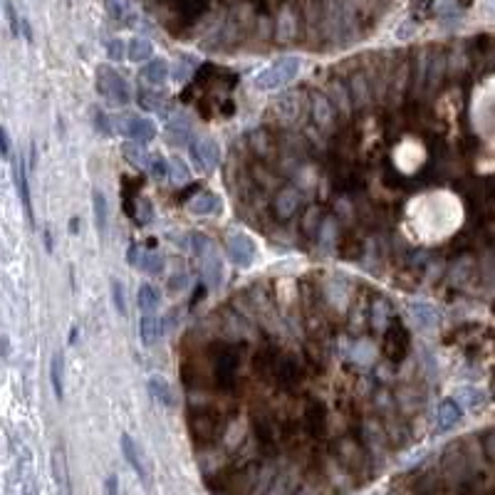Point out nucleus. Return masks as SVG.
Wrapping results in <instances>:
<instances>
[{"label":"nucleus","instance_id":"nucleus-1","mask_svg":"<svg viewBox=\"0 0 495 495\" xmlns=\"http://www.w3.org/2000/svg\"><path fill=\"white\" fill-rule=\"evenodd\" d=\"M300 72V60L297 57H280L278 62H272L270 67H265L263 72L255 77V87L258 89H280V87L290 85Z\"/></svg>","mask_w":495,"mask_h":495},{"label":"nucleus","instance_id":"nucleus-2","mask_svg":"<svg viewBox=\"0 0 495 495\" xmlns=\"http://www.w3.org/2000/svg\"><path fill=\"white\" fill-rule=\"evenodd\" d=\"M97 89L102 92V97L107 102L117 107H126L131 102L129 85L124 77H119V72H114L111 67H99L97 69Z\"/></svg>","mask_w":495,"mask_h":495},{"label":"nucleus","instance_id":"nucleus-3","mask_svg":"<svg viewBox=\"0 0 495 495\" xmlns=\"http://www.w3.org/2000/svg\"><path fill=\"white\" fill-rule=\"evenodd\" d=\"M114 124H117V131L124 136H129V139H134V142H151L156 136V124L151 122V119H144L139 117V114H119L117 119H114Z\"/></svg>","mask_w":495,"mask_h":495},{"label":"nucleus","instance_id":"nucleus-4","mask_svg":"<svg viewBox=\"0 0 495 495\" xmlns=\"http://www.w3.org/2000/svg\"><path fill=\"white\" fill-rule=\"evenodd\" d=\"M408 346H411V334L404 324H391L384 334V342H382V349L384 354L391 359V362H402L404 357L408 354Z\"/></svg>","mask_w":495,"mask_h":495},{"label":"nucleus","instance_id":"nucleus-5","mask_svg":"<svg viewBox=\"0 0 495 495\" xmlns=\"http://www.w3.org/2000/svg\"><path fill=\"white\" fill-rule=\"evenodd\" d=\"M188 426H191L193 439L198 443H213L218 436V416L213 411L198 408V411H191V416H188Z\"/></svg>","mask_w":495,"mask_h":495},{"label":"nucleus","instance_id":"nucleus-6","mask_svg":"<svg viewBox=\"0 0 495 495\" xmlns=\"http://www.w3.org/2000/svg\"><path fill=\"white\" fill-rule=\"evenodd\" d=\"M228 255L238 267L253 265L255 260V243L245 233H235L228 238Z\"/></svg>","mask_w":495,"mask_h":495},{"label":"nucleus","instance_id":"nucleus-7","mask_svg":"<svg viewBox=\"0 0 495 495\" xmlns=\"http://www.w3.org/2000/svg\"><path fill=\"white\" fill-rule=\"evenodd\" d=\"M122 453H124V458H126V463L134 468L136 476L142 478L144 485H148V483H151V476H148V465H146V461H144L142 451H139V446L131 441L129 433H122Z\"/></svg>","mask_w":495,"mask_h":495},{"label":"nucleus","instance_id":"nucleus-8","mask_svg":"<svg viewBox=\"0 0 495 495\" xmlns=\"http://www.w3.org/2000/svg\"><path fill=\"white\" fill-rule=\"evenodd\" d=\"M191 156L198 168L210 171V168H216L218 159H221V151H218V144L213 142V139H198L191 146Z\"/></svg>","mask_w":495,"mask_h":495},{"label":"nucleus","instance_id":"nucleus-9","mask_svg":"<svg viewBox=\"0 0 495 495\" xmlns=\"http://www.w3.org/2000/svg\"><path fill=\"white\" fill-rule=\"evenodd\" d=\"M312 109H315V122H317V129L329 134L334 129V122H337V109L332 107L329 97L324 94H315L312 97Z\"/></svg>","mask_w":495,"mask_h":495},{"label":"nucleus","instance_id":"nucleus-10","mask_svg":"<svg viewBox=\"0 0 495 495\" xmlns=\"http://www.w3.org/2000/svg\"><path fill=\"white\" fill-rule=\"evenodd\" d=\"M463 411H461V404L456 399H446V402L439 404V411H436V428L439 431H451L461 421Z\"/></svg>","mask_w":495,"mask_h":495},{"label":"nucleus","instance_id":"nucleus-11","mask_svg":"<svg viewBox=\"0 0 495 495\" xmlns=\"http://www.w3.org/2000/svg\"><path fill=\"white\" fill-rule=\"evenodd\" d=\"M300 107H302V97H300L297 92L283 94V97L275 102V114H278L280 122L292 124V122L300 119Z\"/></svg>","mask_w":495,"mask_h":495},{"label":"nucleus","instance_id":"nucleus-12","mask_svg":"<svg viewBox=\"0 0 495 495\" xmlns=\"http://www.w3.org/2000/svg\"><path fill=\"white\" fill-rule=\"evenodd\" d=\"M411 317H414L416 327H421V329H433L436 324H439V315H436L433 305L424 302V300L411 302Z\"/></svg>","mask_w":495,"mask_h":495},{"label":"nucleus","instance_id":"nucleus-13","mask_svg":"<svg viewBox=\"0 0 495 495\" xmlns=\"http://www.w3.org/2000/svg\"><path fill=\"white\" fill-rule=\"evenodd\" d=\"M15 186H18V196L23 201L25 216L32 223V201H30V186H28V173H25V161L20 159L15 164Z\"/></svg>","mask_w":495,"mask_h":495},{"label":"nucleus","instance_id":"nucleus-14","mask_svg":"<svg viewBox=\"0 0 495 495\" xmlns=\"http://www.w3.org/2000/svg\"><path fill=\"white\" fill-rule=\"evenodd\" d=\"M329 102H332V107L340 114H349V109H352V92L349 89H344V85H340V82H332L329 85Z\"/></svg>","mask_w":495,"mask_h":495},{"label":"nucleus","instance_id":"nucleus-15","mask_svg":"<svg viewBox=\"0 0 495 495\" xmlns=\"http://www.w3.org/2000/svg\"><path fill=\"white\" fill-rule=\"evenodd\" d=\"M218 208H221V198L216 193H198L188 204V210L196 216H208V213H216Z\"/></svg>","mask_w":495,"mask_h":495},{"label":"nucleus","instance_id":"nucleus-16","mask_svg":"<svg viewBox=\"0 0 495 495\" xmlns=\"http://www.w3.org/2000/svg\"><path fill=\"white\" fill-rule=\"evenodd\" d=\"M201 267H204V280L208 287H218L223 280V267H221V260H218V253L213 255H206L201 260Z\"/></svg>","mask_w":495,"mask_h":495},{"label":"nucleus","instance_id":"nucleus-17","mask_svg":"<svg viewBox=\"0 0 495 495\" xmlns=\"http://www.w3.org/2000/svg\"><path fill=\"white\" fill-rule=\"evenodd\" d=\"M142 74H144V80L148 82V85H164L166 82V77H168V65H166V60H151L146 65V67L142 69Z\"/></svg>","mask_w":495,"mask_h":495},{"label":"nucleus","instance_id":"nucleus-18","mask_svg":"<svg viewBox=\"0 0 495 495\" xmlns=\"http://www.w3.org/2000/svg\"><path fill=\"white\" fill-rule=\"evenodd\" d=\"M52 473H55V481L60 485L62 495H72V485H69L67 478V465H65V458H62V451L52 453Z\"/></svg>","mask_w":495,"mask_h":495},{"label":"nucleus","instance_id":"nucleus-19","mask_svg":"<svg viewBox=\"0 0 495 495\" xmlns=\"http://www.w3.org/2000/svg\"><path fill=\"white\" fill-rule=\"evenodd\" d=\"M92 204H94V223H97L99 235L107 233V221H109V210H107V196L102 191L92 193Z\"/></svg>","mask_w":495,"mask_h":495},{"label":"nucleus","instance_id":"nucleus-20","mask_svg":"<svg viewBox=\"0 0 495 495\" xmlns=\"http://www.w3.org/2000/svg\"><path fill=\"white\" fill-rule=\"evenodd\" d=\"M159 332H161L159 317H154V312H144L142 322H139V334H142V340L146 342V344H154Z\"/></svg>","mask_w":495,"mask_h":495},{"label":"nucleus","instance_id":"nucleus-21","mask_svg":"<svg viewBox=\"0 0 495 495\" xmlns=\"http://www.w3.org/2000/svg\"><path fill=\"white\" fill-rule=\"evenodd\" d=\"M124 159L129 161L131 166H136V168H144V166H148L151 161H148V154H146V148L142 146V142H131V144H124Z\"/></svg>","mask_w":495,"mask_h":495},{"label":"nucleus","instance_id":"nucleus-22","mask_svg":"<svg viewBox=\"0 0 495 495\" xmlns=\"http://www.w3.org/2000/svg\"><path fill=\"white\" fill-rule=\"evenodd\" d=\"M62 366H65V359H62L60 352L52 354V362H50V379H52V391L55 396L62 402L65 396V384H62Z\"/></svg>","mask_w":495,"mask_h":495},{"label":"nucleus","instance_id":"nucleus-23","mask_svg":"<svg viewBox=\"0 0 495 495\" xmlns=\"http://www.w3.org/2000/svg\"><path fill=\"white\" fill-rule=\"evenodd\" d=\"M159 290L156 287H151V285H142L139 290H136V302H139V307L144 309V312H154L156 307H159Z\"/></svg>","mask_w":495,"mask_h":495},{"label":"nucleus","instance_id":"nucleus-24","mask_svg":"<svg viewBox=\"0 0 495 495\" xmlns=\"http://www.w3.org/2000/svg\"><path fill=\"white\" fill-rule=\"evenodd\" d=\"M148 394L154 396L161 406H171V402H173V399H171V389H168L166 379H161V377H151V379H148Z\"/></svg>","mask_w":495,"mask_h":495},{"label":"nucleus","instance_id":"nucleus-25","mask_svg":"<svg viewBox=\"0 0 495 495\" xmlns=\"http://www.w3.org/2000/svg\"><path fill=\"white\" fill-rule=\"evenodd\" d=\"M305 424H307L309 433H322L324 426H327V414H324V408L320 404H312L307 408V416H305Z\"/></svg>","mask_w":495,"mask_h":495},{"label":"nucleus","instance_id":"nucleus-26","mask_svg":"<svg viewBox=\"0 0 495 495\" xmlns=\"http://www.w3.org/2000/svg\"><path fill=\"white\" fill-rule=\"evenodd\" d=\"M154 55V45L148 43L146 37H134L129 43V60L131 62H144Z\"/></svg>","mask_w":495,"mask_h":495},{"label":"nucleus","instance_id":"nucleus-27","mask_svg":"<svg viewBox=\"0 0 495 495\" xmlns=\"http://www.w3.org/2000/svg\"><path fill=\"white\" fill-rule=\"evenodd\" d=\"M349 92H352V99L357 107H364L366 102H369V92L371 87L366 85L364 74H357V77H352V82H349Z\"/></svg>","mask_w":495,"mask_h":495},{"label":"nucleus","instance_id":"nucleus-28","mask_svg":"<svg viewBox=\"0 0 495 495\" xmlns=\"http://www.w3.org/2000/svg\"><path fill=\"white\" fill-rule=\"evenodd\" d=\"M275 371H278L280 384H295L297 379H300V364H297L295 359H290V357L283 359V362H278Z\"/></svg>","mask_w":495,"mask_h":495},{"label":"nucleus","instance_id":"nucleus-29","mask_svg":"<svg viewBox=\"0 0 495 495\" xmlns=\"http://www.w3.org/2000/svg\"><path fill=\"white\" fill-rule=\"evenodd\" d=\"M297 204H300V196H297V191L287 188V191H283L278 196V201H275V208L280 210V216L287 218V216H292V213L297 210Z\"/></svg>","mask_w":495,"mask_h":495},{"label":"nucleus","instance_id":"nucleus-30","mask_svg":"<svg viewBox=\"0 0 495 495\" xmlns=\"http://www.w3.org/2000/svg\"><path fill=\"white\" fill-rule=\"evenodd\" d=\"M362 253V241L357 238V233H344L340 238V255L346 260L357 258V255Z\"/></svg>","mask_w":495,"mask_h":495},{"label":"nucleus","instance_id":"nucleus-31","mask_svg":"<svg viewBox=\"0 0 495 495\" xmlns=\"http://www.w3.org/2000/svg\"><path fill=\"white\" fill-rule=\"evenodd\" d=\"M191 243H193V253H196L198 260H204L206 255L216 253V245H213V241H210V238H206V235H201V233L193 235Z\"/></svg>","mask_w":495,"mask_h":495},{"label":"nucleus","instance_id":"nucleus-32","mask_svg":"<svg viewBox=\"0 0 495 495\" xmlns=\"http://www.w3.org/2000/svg\"><path fill=\"white\" fill-rule=\"evenodd\" d=\"M139 265H142V270L156 275V272L164 270V258H161L159 253H146V255H142V258H139Z\"/></svg>","mask_w":495,"mask_h":495},{"label":"nucleus","instance_id":"nucleus-33","mask_svg":"<svg viewBox=\"0 0 495 495\" xmlns=\"http://www.w3.org/2000/svg\"><path fill=\"white\" fill-rule=\"evenodd\" d=\"M148 168H151V176L159 181H164L168 173H171V166H168V161L164 159V156H156V159L148 164Z\"/></svg>","mask_w":495,"mask_h":495},{"label":"nucleus","instance_id":"nucleus-34","mask_svg":"<svg viewBox=\"0 0 495 495\" xmlns=\"http://www.w3.org/2000/svg\"><path fill=\"white\" fill-rule=\"evenodd\" d=\"M111 300H114V307H117L119 315L126 312V302H124V290H122V283L117 278H111Z\"/></svg>","mask_w":495,"mask_h":495},{"label":"nucleus","instance_id":"nucleus-35","mask_svg":"<svg viewBox=\"0 0 495 495\" xmlns=\"http://www.w3.org/2000/svg\"><path fill=\"white\" fill-rule=\"evenodd\" d=\"M168 142L171 144H181V146H184L186 142H188V126H186V124H171V126H168Z\"/></svg>","mask_w":495,"mask_h":495},{"label":"nucleus","instance_id":"nucleus-36","mask_svg":"<svg viewBox=\"0 0 495 495\" xmlns=\"http://www.w3.org/2000/svg\"><path fill=\"white\" fill-rule=\"evenodd\" d=\"M139 104L144 107L146 111H159V109H164V102H161L159 97H156L154 92H142L139 94Z\"/></svg>","mask_w":495,"mask_h":495},{"label":"nucleus","instance_id":"nucleus-37","mask_svg":"<svg viewBox=\"0 0 495 495\" xmlns=\"http://www.w3.org/2000/svg\"><path fill=\"white\" fill-rule=\"evenodd\" d=\"M107 10L114 20H124L126 18V0H104Z\"/></svg>","mask_w":495,"mask_h":495},{"label":"nucleus","instance_id":"nucleus-38","mask_svg":"<svg viewBox=\"0 0 495 495\" xmlns=\"http://www.w3.org/2000/svg\"><path fill=\"white\" fill-rule=\"evenodd\" d=\"M255 433H258V439H260V443L263 446H270L272 443V428H270V424L267 421H255Z\"/></svg>","mask_w":495,"mask_h":495},{"label":"nucleus","instance_id":"nucleus-39","mask_svg":"<svg viewBox=\"0 0 495 495\" xmlns=\"http://www.w3.org/2000/svg\"><path fill=\"white\" fill-rule=\"evenodd\" d=\"M171 173H173V179L179 181V184H184V181L188 179V166H186L181 159H173L171 161Z\"/></svg>","mask_w":495,"mask_h":495},{"label":"nucleus","instance_id":"nucleus-40","mask_svg":"<svg viewBox=\"0 0 495 495\" xmlns=\"http://www.w3.org/2000/svg\"><path fill=\"white\" fill-rule=\"evenodd\" d=\"M461 399H463L468 406H476V404H483V396H481V391H473L470 386H465L463 391H461Z\"/></svg>","mask_w":495,"mask_h":495},{"label":"nucleus","instance_id":"nucleus-41","mask_svg":"<svg viewBox=\"0 0 495 495\" xmlns=\"http://www.w3.org/2000/svg\"><path fill=\"white\" fill-rule=\"evenodd\" d=\"M107 52H109L111 60H122L124 57V43L122 40H109V43H107Z\"/></svg>","mask_w":495,"mask_h":495},{"label":"nucleus","instance_id":"nucleus-42","mask_svg":"<svg viewBox=\"0 0 495 495\" xmlns=\"http://www.w3.org/2000/svg\"><path fill=\"white\" fill-rule=\"evenodd\" d=\"M6 15H8V23H10V30L15 32V35H20L18 15H15V10H12V3H10V0H6Z\"/></svg>","mask_w":495,"mask_h":495},{"label":"nucleus","instance_id":"nucleus-43","mask_svg":"<svg viewBox=\"0 0 495 495\" xmlns=\"http://www.w3.org/2000/svg\"><path fill=\"white\" fill-rule=\"evenodd\" d=\"M186 285H188V278H186L184 272H181V275H173V278L168 280V290H171V292H181Z\"/></svg>","mask_w":495,"mask_h":495},{"label":"nucleus","instance_id":"nucleus-44","mask_svg":"<svg viewBox=\"0 0 495 495\" xmlns=\"http://www.w3.org/2000/svg\"><path fill=\"white\" fill-rule=\"evenodd\" d=\"M490 109L493 111H485V114H483V122H485V126H488L490 131H495V102H490Z\"/></svg>","mask_w":495,"mask_h":495},{"label":"nucleus","instance_id":"nucleus-45","mask_svg":"<svg viewBox=\"0 0 495 495\" xmlns=\"http://www.w3.org/2000/svg\"><path fill=\"white\" fill-rule=\"evenodd\" d=\"M0 139H3V156H10V134H8V129H0Z\"/></svg>","mask_w":495,"mask_h":495},{"label":"nucleus","instance_id":"nucleus-46","mask_svg":"<svg viewBox=\"0 0 495 495\" xmlns=\"http://www.w3.org/2000/svg\"><path fill=\"white\" fill-rule=\"evenodd\" d=\"M97 129L102 131V134H107V136L111 134V129H109V122H107V117H104V114H97Z\"/></svg>","mask_w":495,"mask_h":495},{"label":"nucleus","instance_id":"nucleus-47","mask_svg":"<svg viewBox=\"0 0 495 495\" xmlns=\"http://www.w3.org/2000/svg\"><path fill=\"white\" fill-rule=\"evenodd\" d=\"M107 495H117V476L107 478Z\"/></svg>","mask_w":495,"mask_h":495},{"label":"nucleus","instance_id":"nucleus-48","mask_svg":"<svg viewBox=\"0 0 495 495\" xmlns=\"http://www.w3.org/2000/svg\"><path fill=\"white\" fill-rule=\"evenodd\" d=\"M142 223H148L151 221V206H148V201H142Z\"/></svg>","mask_w":495,"mask_h":495},{"label":"nucleus","instance_id":"nucleus-49","mask_svg":"<svg viewBox=\"0 0 495 495\" xmlns=\"http://www.w3.org/2000/svg\"><path fill=\"white\" fill-rule=\"evenodd\" d=\"M77 228H80V218H72V221H69V233L77 235V233H80Z\"/></svg>","mask_w":495,"mask_h":495},{"label":"nucleus","instance_id":"nucleus-50","mask_svg":"<svg viewBox=\"0 0 495 495\" xmlns=\"http://www.w3.org/2000/svg\"><path fill=\"white\" fill-rule=\"evenodd\" d=\"M295 495H315V490H312V488H302L300 493H295Z\"/></svg>","mask_w":495,"mask_h":495}]
</instances>
